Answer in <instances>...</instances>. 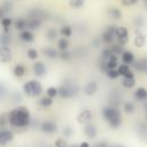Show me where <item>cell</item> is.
Masks as SVG:
<instances>
[{"instance_id":"1","label":"cell","mask_w":147,"mask_h":147,"mask_svg":"<svg viewBox=\"0 0 147 147\" xmlns=\"http://www.w3.org/2000/svg\"><path fill=\"white\" fill-rule=\"evenodd\" d=\"M8 123L15 127H26L31 122V115L25 106H18L7 115Z\"/></svg>"},{"instance_id":"2","label":"cell","mask_w":147,"mask_h":147,"mask_svg":"<svg viewBox=\"0 0 147 147\" xmlns=\"http://www.w3.org/2000/svg\"><path fill=\"white\" fill-rule=\"evenodd\" d=\"M102 116L103 118L108 122L109 126L113 129H117L121 126L122 124V116H121V111L113 106H108L105 107L102 109Z\"/></svg>"},{"instance_id":"3","label":"cell","mask_w":147,"mask_h":147,"mask_svg":"<svg viewBox=\"0 0 147 147\" xmlns=\"http://www.w3.org/2000/svg\"><path fill=\"white\" fill-rule=\"evenodd\" d=\"M44 17H45V13L40 9H32L29 14L26 20V28L29 30H37L42 25L44 22Z\"/></svg>"},{"instance_id":"4","label":"cell","mask_w":147,"mask_h":147,"mask_svg":"<svg viewBox=\"0 0 147 147\" xmlns=\"http://www.w3.org/2000/svg\"><path fill=\"white\" fill-rule=\"evenodd\" d=\"M23 92L25 95H28L30 98L39 96L42 93V85L37 79L28 80L23 84Z\"/></svg>"},{"instance_id":"5","label":"cell","mask_w":147,"mask_h":147,"mask_svg":"<svg viewBox=\"0 0 147 147\" xmlns=\"http://www.w3.org/2000/svg\"><path fill=\"white\" fill-rule=\"evenodd\" d=\"M115 37L119 45H125L129 41V30L125 26H116Z\"/></svg>"},{"instance_id":"6","label":"cell","mask_w":147,"mask_h":147,"mask_svg":"<svg viewBox=\"0 0 147 147\" xmlns=\"http://www.w3.org/2000/svg\"><path fill=\"white\" fill-rule=\"evenodd\" d=\"M57 90H59V95L61 98H63V99H70V98H72L76 94V91H78L77 87L71 86V85H68V84L61 85Z\"/></svg>"},{"instance_id":"7","label":"cell","mask_w":147,"mask_h":147,"mask_svg":"<svg viewBox=\"0 0 147 147\" xmlns=\"http://www.w3.org/2000/svg\"><path fill=\"white\" fill-rule=\"evenodd\" d=\"M13 60V53L9 46L0 45V62L3 64L10 63Z\"/></svg>"},{"instance_id":"8","label":"cell","mask_w":147,"mask_h":147,"mask_svg":"<svg viewBox=\"0 0 147 147\" xmlns=\"http://www.w3.org/2000/svg\"><path fill=\"white\" fill-rule=\"evenodd\" d=\"M76 119H77V122H78L79 124H82V125L87 124V123L92 122V119H93V113H92L90 109H83L82 111L78 113Z\"/></svg>"},{"instance_id":"9","label":"cell","mask_w":147,"mask_h":147,"mask_svg":"<svg viewBox=\"0 0 147 147\" xmlns=\"http://www.w3.org/2000/svg\"><path fill=\"white\" fill-rule=\"evenodd\" d=\"M40 131L46 134H53L57 131V124L53 121H44L40 124Z\"/></svg>"},{"instance_id":"10","label":"cell","mask_w":147,"mask_h":147,"mask_svg":"<svg viewBox=\"0 0 147 147\" xmlns=\"http://www.w3.org/2000/svg\"><path fill=\"white\" fill-rule=\"evenodd\" d=\"M115 30H116V26H114V25L108 26V28L103 31V33H102V36H101L102 41L106 42V44H111V42L114 41V39L116 38V37H115Z\"/></svg>"},{"instance_id":"11","label":"cell","mask_w":147,"mask_h":147,"mask_svg":"<svg viewBox=\"0 0 147 147\" xmlns=\"http://www.w3.org/2000/svg\"><path fill=\"white\" fill-rule=\"evenodd\" d=\"M83 133L85 134L86 138L88 139H94L98 134V127L92 124L91 122L87 123V124H84V127H83Z\"/></svg>"},{"instance_id":"12","label":"cell","mask_w":147,"mask_h":147,"mask_svg":"<svg viewBox=\"0 0 147 147\" xmlns=\"http://www.w3.org/2000/svg\"><path fill=\"white\" fill-rule=\"evenodd\" d=\"M14 133L10 130H0V147H5L7 144L13 141Z\"/></svg>"},{"instance_id":"13","label":"cell","mask_w":147,"mask_h":147,"mask_svg":"<svg viewBox=\"0 0 147 147\" xmlns=\"http://www.w3.org/2000/svg\"><path fill=\"white\" fill-rule=\"evenodd\" d=\"M32 70H33V74H34L37 77H39V78L44 77V76L46 75V72H47V68H46V65L44 64V62H41V61L34 62V63H33V67H32Z\"/></svg>"},{"instance_id":"14","label":"cell","mask_w":147,"mask_h":147,"mask_svg":"<svg viewBox=\"0 0 147 147\" xmlns=\"http://www.w3.org/2000/svg\"><path fill=\"white\" fill-rule=\"evenodd\" d=\"M96 91H98V83H96L95 80H90V82H87V83L85 84L84 88H83L84 94L87 95V96L94 95V94L96 93Z\"/></svg>"},{"instance_id":"15","label":"cell","mask_w":147,"mask_h":147,"mask_svg":"<svg viewBox=\"0 0 147 147\" xmlns=\"http://www.w3.org/2000/svg\"><path fill=\"white\" fill-rule=\"evenodd\" d=\"M102 64L105 67V70H107V69H116L117 65H118V60H117L116 54H111L106 61L102 62Z\"/></svg>"},{"instance_id":"16","label":"cell","mask_w":147,"mask_h":147,"mask_svg":"<svg viewBox=\"0 0 147 147\" xmlns=\"http://www.w3.org/2000/svg\"><path fill=\"white\" fill-rule=\"evenodd\" d=\"M20 39L24 42H32L34 40V34L29 29H24L20 31Z\"/></svg>"},{"instance_id":"17","label":"cell","mask_w":147,"mask_h":147,"mask_svg":"<svg viewBox=\"0 0 147 147\" xmlns=\"http://www.w3.org/2000/svg\"><path fill=\"white\" fill-rule=\"evenodd\" d=\"M117 70H118L119 76H123V77H132V76H133V71L130 69L129 64L123 63V64H121V65L117 68Z\"/></svg>"},{"instance_id":"18","label":"cell","mask_w":147,"mask_h":147,"mask_svg":"<svg viewBox=\"0 0 147 147\" xmlns=\"http://www.w3.org/2000/svg\"><path fill=\"white\" fill-rule=\"evenodd\" d=\"M42 54L47 59H49V60H54V59L59 57V52L55 48H53V47H45V48H42Z\"/></svg>"},{"instance_id":"19","label":"cell","mask_w":147,"mask_h":147,"mask_svg":"<svg viewBox=\"0 0 147 147\" xmlns=\"http://www.w3.org/2000/svg\"><path fill=\"white\" fill-rule=\"evenodd\" d=\"M13 74H14V76H15L16 78H22V77L25 76V74H26V69H25V67H24L23 64L18 63V64H16V65L14 67V69H13Z\"/></svg>"},{"instance_id":"20","label":"cell","mask_w":147,"mask_h":147,"mask_svg":"<svg viewBox=\"0 0 147 147\" xmlns=\"http://www.w3.org/2000/svg\"><path fill=\"white\" fill-rule=\"evenodd\" d=\"M121 55H122L123 63H125V64H132L134 62V55H133L132 52H130V51H123V53Z\"/></svg>"},{"instance_id":"21","label":"cell","mask_w":147,"mask_h":147,"mask_svg":"<svg viewBox=\"0 0 147 147\" xmlns=\"http://www.w3.org/2000/svg\"><path fill=\"white\" fill-rule=\"evenodd\" d=\"M134 98L139 101H144L147 100V90L145 87H138L134 91Z\"/></svg>"},{"instance_id":"22","label":"cell","mask_w":147,"mask_h":147,"mask_svg":"<svg viewBox=\"0 0 147 147\" xmlns=\"http://www.w3.org/2000/svg\"><path fill=\"white\" fill-rule=\"evenodd\" d=\"M108 16H109L110 18L117 21V20L122 18V11H121L118 8H116V7H111V8L108 9Z\"/></svg>"},{"instance_id":"23","label":"cell","mask_w":147,"mask_h":147,"mask_svg":"<svg viewBox=\"0 0 147 147\" xmlns=\"http://www.w3.org/2000/svg\"><path fill=\"white\" fill-rule=\"evenodd\" d=\"M0 24L3 28V32H9V28L13 24V20L10 17H8V16H3L1 18V21H0Z\"/></svg>"},{"instance_id":"24","label":"cell","mask_w":147,"mask_h":147,"mask_svg":"<svg viewBox=\"0 0 147 147\" xmlns=\"http://www.w3.org/2000/svg\"><path fill=\"white\" fill-rule=\"evenodd\" d=\"M145 44H146V37L142 33H137V36L134 37V46L141 48L142 46H145Z\"/></svg>"},{"instance_id":"25","label":"cell","mask_w":147,"mask_h":147,"mask_svg":"<svg viewBox=\"0 0 147 147\" xmlns=\"http://www.w3.org/2000/svg\"><path fill=\"white\" fill-rule=\"evenodd\" d=\"M122 85L125 88H132L136 85V78H134V76H132V77H123Z\"/></svg>"},{"instance_id":"26","label":"cell","mask_w":147,"mask_h":147,"mask_svg":"<svg viewBox=\"0 0 147 147\" xmlns=\"http://www.w3.org/2000/svg\"><path fill=\"white\" fill-rule=\"evenodd\" d=\"M59 33H60L62 37H64V38H69V37L72 34V28H71L70 25H63V26L60 29Z\"/></svg>"},{"instance_id":"27","label":"cell","mask_w":147,"mask_h":147,"mask_svg":"<svg viewBox=\"0 0 147 147\" xmlns=\"http://www.w3.org/2000/svg\"><path fill=\"white\" fill-rule=\"evenodd\" d=\"M133 63H134V68L138 71H144V69L147 67V57H142V59H140Z\"/></svg>"},{"instance_id":"28","label":"cell","mask_w":147,"mask_h":147,"mask_svg":"<svg viewBox=\"0 0 147 147\" xmlns=\"http://www.w3.org/2000/svg\"><path fill=\"white\" fill-rule=\"evenodd\" d=\"M15 28L18 30V31H22V30H24V29H26V20L25 18H23V17H20V18H17L16 21H15Z\"/></svg>"},{"instance_id":"29","label":"cell","mask_w":147,"mask_h":147,"mask_svg":"<svg viewBox=\"0 0 147 147\" xmlns=\"http://www.w3.org/2000/svg\"><path fill=\"white\" fill-rule=\"evenodd\" d=\"M57 34H59V31L56 29H54V28H51V29H48L46 31V38L48 40H51V41L55 40L57 38Z\"/></svg>"},{"instance_id":"30","label":"cell","mask_w":147,"mask_h":147,"mask_svg":"<svg viewBox=\"0 0 147 147\" xmlns=\"http://www.w3.org/2000/svg\"><path fill=\"white\" fill-rule=\"evenodd\" d=\"M69 40H68V38H64V37H62L61 39H59V41H57V48L60 49V51H64V49H68L69 48Z\"/></svg>"},{"instance_id":"31","label":"cell","mask_w":147,"mask_h":147,"mask_svg":"<svg viewBox=\"0 0 147 147\" xmlns=\"http://www.w3.org/2000/svg\"><path fill=\"white\" fill-rule=\"evenodd\" d=\"M39 105L41 107H44V108H47V107H49V106L53 105V98H49L48 95L47 96H42L39 100Z\"/></svg>"},{"instance_id":"32","label":"cell","mask_w":147,"mask_h":147,"mask_svg":"<svg viewBox=\"0 0 147 147\" xmlns=\"http://www.w3.org/2000/svg\"><path fill=\"white\" fill-rule=\"evenodd\" d=\"M10 44V36H9V32H2L0 34V45H6V46H9Z\"/></svg>"},{"instance_id":"33","label":"cell","mask_w":147,"mask_h":147,"mask_svg":"<svg viewBox=\"0 0 147 147\" xmlns=\"http://www.w3.org/2000/svg\"><path fill=\"white\" fill-rule=\"evenodd\" d=\"M84 5H85V0H69V6L74 9H79L84 7Z\"/></svg>"},{"instance_id":"34","label":"cell","mask_w":147,"mask_h":147,"mask_svg":"<svg viewBox=\"0 0 147 147\" xmlns=\"http://www.w3.org/2000/svg\"><path fill=\"white\" fill-rule=\"evenodd\" d=\"M123 109H124V111H125L126 114H132V113H134L136 107H134V105H133L132 102L126 101V102H124V105H123Z\"/></svg>"},{"instance_id":"35","label":"cell","mask_w":147,"mask_h":147,"mask_svg":"<svg viewBox=\"0 0 147 147\" xmlns=\"http://www.w3.org/2000/svg\"><path fill=\"white\" fill-rule=\"evenodd\" d=\"M106 75L110 79H116V78L119 77V74H118V70L117 69H107L106 70Z\"/></svg>"},{"instance_id":"36","label":"cell","mask_w":147,"mask_h":147,"mask_svg":"<svg viewBox=\"0 0 147 147\" xmlns=\"http://www.w3.org/2000/svg\"><path fill=\"white\" fill-rule=\"evenodd\" d=\"M26 56L30 59V60H37L38 59V51L36 48H29L26 51Z\"/></svg>"},{"instance_id":"37","label":"cell","mask_w":147,"mask_h":147,"mask_svg":"<svg viewBox=\"0 0 147 147\" xmlns=\"http://www.w3.org/2000/svg\"><path fill=\"white\" fill-rule=\"evenodd\" d=\"M46 95H48L49 98H55L56 95H59V90L54 86H49L46 90Z\"/></svg>"},{"instance_id":"38","label":"cell","mask_w":147,"mask_h":147,"mask_svg":"<svg viewBox=\"0 0 147 147\" xmlns=\"http://www.w3.org/2000/svg\"><path fill=\"white\" fill-rule=\"evenodd\" d=\"M59 57L63 61H68L71 59V53L68 51V49H64V51H60L59 53Z\"/></svg>"},{"instance_id":"39","label":"cell","mask_w":147,"mask_h":147,"mask_svg":"<svg viewBox=\"0 0 147 147\" xmlns=\"http://www.w3.org/2000/svg\"><path fill=\"white\" fill-rule=\"evenodd\" d=\"M74 132H75V131H74V129H72L71 126H64L63 130H62V133H63L64 138H67V139L71 138L72 134H74Z\"/></svg>"},{"instance_id":"40","label":"cell","mask_w":147,"mask_h":147,"mask_svg":"<svg viewBox=\"0 0 147 147\" xmlns=\"http://www.w3.org/2000/svg\"><path fill=\"white\" fill-rule=\"evenodd\" d=\"M54 145H55V147H69V144L64 138H57L55 140Z\"/></svg>"},{"instance_id":"41","label":"cell","mask_w":147,"mask_h":147,"mask_svg":"<svg viewBox=\"0 0 147 147\" xmlns=\"http://www.w3.org/2000/svg\"><path fill=\"white\" fill-rule=\"evenodd\" d=\"M7 93H8V90H7L6 85L0 82V101L3 100V99L7 96Z\"/></svg>"},{"instance_id":"42","label":"cell","mask_w":147,"mask_h":147,"mask_svg":"<svg viewBox=\"0 0 147 147\" xmlns=\"http://www.w3.org/2000/svg\"><path fill=\"white\" fill-rule=\"evenodd\" d=\"M1 7H2V9L5 10V13L7 14L8 11H10V10H11L13 5H11V2H10V1H5V2L2 3V6H1Z\"/></svg>"},{"instance_id":"43","label":"cell","mask_w":147,"mask_h":147,"mask_svg":"<svg viewBox=\"0 0 147 147\" xmlns=\"http://www.w3.org/2000/svg\"><path fill=\"white\" fill-rule=\"evenodd\" d=\"M121 2H122L123 6L129 7V6H133V5H136V3L138 2V0H121Z\"/></svg>"},{"instance_id":"44","label":"cell","mask_w":147,"mask_h":147,"mask_svg":"<svg viewBox=\"0 0 147 147\" xmlns=\"http://www.w3.org/2000/svg\"><path fill=\"white\" fill-rule=\"evenodd\" d=\"M6 123H8V118L7 117H3V115H1L0 116V127H3Z\"/></svg>"},{"instance_id":"45","label":"cell","mask_w":147,"mask_h":147,"mask_svg":"<svg viewBox=\"0 0 147 147\" xmlns=\"http://www.w3.org/2000/svg\"><path fill=\"white\" fill-rule=\"evenodd\" d=\"M78 147H91V145H90L87 141H82V142L78 145Z\"/></svg>"},{"instance_id":"46","label":"cell","mask_w":147,"mask_h":147,"mask_svg":"<svg viewBox=\"0 0 147 147\" xmlns=\"http://www.w3.org/2000/svg\"><path fill=\"white\" fill-rule=\"evenodd\" d=\"M3 16H6V13H5V10L2 9V7L0 6V21H1V18H2Z\"/></svg>"},{"instance_id":"47","label":"cell","mask_w":147,"mask_h":147,"mask_svg":"<svg viewBox=\"0 0 147 147\" xmlns=\"http://www.w3.org/2000/svg\"><path fill=\"white\" fill-rule=\"evenodd\" d=\"M144 72H145V74H146V75H147V67H146V68H145V69H144Z\"/></svg>"},{"instance_id":"48","label":"cell","mask_w":147,"mask_h":147,"mask_svg":"<svg viewBox=\"0 0 147 147\" xmlns=\"http://www.w3.org/2000/svg\"><path fill=\"white\" fill-rule=\"evenodd\" d=\"M69 147H78V145H71V146H69Z\"/></svg>"},{"instance_id":"49","label":"cell","mask_w":147,"mask_h":147,"mask_svg":"<svg viewBox=\"0 0 147 147\" xmlns=\"http://www.w3.org/2000/svg\"><path fill=\"white\" fill-rule=\"evenodd\" d=\"M144 1H145V3H147V0H144Z\"/></svg>"}]
</instances>
